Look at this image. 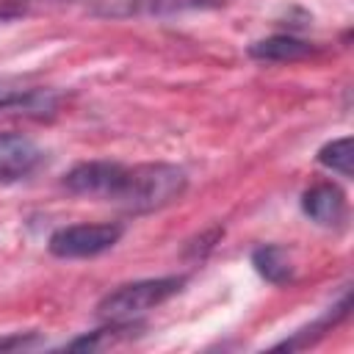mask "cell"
<instances>
[{
    "label": "cell",
    "mask_w": 354,
    "mask_h": 354,
    "mask_svg": "<svg viewBox=\"0 0 354 354\" xmlns=\"http://www.w3.org/2000/svg\"><path fill=\"white\" fill-rule=\"evenodd\" d=\"M44 152L22 133H0V183L22 180L36 171Z\"/></svg>",
    "instance_id": "8992f818"
},
{
    "label": "cell",
    "mask_w": 354,
    "mask_h": 354,
    "mask_svg": "<svg viewBox=\"0 0 354 354\" xmlns=\"http://www.w3.org/2000/svg\"><path fill=\"white\" fill-rule=\"evenodd\" d=\"M185 188H188V174L174 163L124 166L122 180L111 196V205L133 216L155 213L177 202L185 194Z\"/></svg>",
    "instance_id": "6da1fadb"
},
{
    "label": "cell",
    "mask_w": 354,
    "mask_h": 354,
    "mask_svg": "<svg viewBox=\"0 0 354 354\" xmlns=\"http://www.w3.org/2000/svg\"><path fill=\"white\" fill-rule=\"evenodd\" d=\"M122 171H124V163H116V160H83L64 174V188L75 196L111 202L122 180Z\"/></svg>",
    "instance_id": "277c9868"
},
{
    "label": "cell",
    "mask_w": 354,
    "mask_h": 354,
    "mask_svg": "<svg viewBox=\"0 0 354 354\" xmlns=\"http://www.w3.org/2000/svg\"><path fill=\"white\" fill-rule=\"evenodd\" d=\"M28 91H30V88H17V86H11V83H0V111L19 108Z\"/></svg>",
    "instance_id": "7c38bea8"
},
{
    "label": "cell",
    "mask_w": 354,
    "mask_h": 354,
    "mask_svg": "<svg viewBox=\"0 0 354 354\" xmlns=\"http://www.w3.org/2000/svg\"><path fill=\"white\" fill-rule=\"evenodd\" d=\"M301 210L318 227H343L348 216L346 194L335 183H315L301 194Z\"/></svg>",
    "instance_id": "52a82bcc"
},
{
    "label": "cell",
    "mask_w": 354,
    "mask_h": 354,
    "mask_svg": "<svg viewBox=\"0 0 354 354\" xmlns=\"http://www.w3.org/2000/svg\"><path fill=\"white\" fill-rule=\"evenodd\" d=\"M36 343H39L36 332H17L11 337H0V351H6V348H30Z\"/></svg>",
    "instance_id": "4fadbf2b"
},
{
    "label": "cell",
    "mask_w": 354,
    "mask_h": 354,
    "mask_svg": "<svg viewBox=\"0 0 354 354\" xmlns=\"http://www.w3.org/2000/svg\"><path fill=\"white\" fill-rule=\"evenodd\" d=\"M313 50L315 47L304 39H296L290 33H277V36L249 44V58L263 61V64H288V61H301L313 55Z\"/></svg>",
    "instance_id": "ba28073f"
},
{
    "label": "cell",
    "mask_w": 354,
    "mask_h": 354,
    "mask_svg": "<svg viewBox=\"0 0 354 354\" xmlns=\"http://www.w3.org/2000/svg\"><path fill=\"white\" fill-rule=\"evenodd\" d=\"M224 0H94V14L105 19H130V17H169L183 11L216 8Z\"/></svg>",
    "instance_id": "5b68a950"
},
{
    "label": "cell",
    "mask_w": 354,
    "mask_h": 354,
    "mask_svg": "<svg viewBox=\"0 0 354 354\" xmlns=\"http://www.w3.org/2000/svg\"><path fill=\"white\" fill-rule=\"evenodd\" d=\"M124 227L119 221H97V224H69L50 235L47 249L61 260H83L97 257L113 249L122 238Z\"/></svg>",
    "instance_id": "3957f363"
},
{
    "label": "cell",
    "mask_w": 354,
    "mask_h": 354,
    "mask_svg": "<svg viewBox=\"0 0 354 354\" xmlns=\"http://www.w3.org/2000/svg\"><path fill=\"white\" fill-rule=\"evenodd\" d=\"M252 266L271 285H285L293 279V260L285 246H274V243L257 246L252 252Z\"/></svg>",
    "instance_id": "9c48e42d"
},
{
    "label": "cell",
    "mask_w": 354,
    "mask_h": 354,
    "mask_svg": "<svg viewBox=\"0 0 354 354\" xmlns=\"http://www.w3.org/2000/svg\"><path fill=\"white\" fill-rule=\"evenodd\" d=\"M315 158L321 166L337 171L340 177H351V136H340V138L326 141Z\"/></svg>",
    "instance_id": "8fae6325"
},
{
    "label": "cell",
    "mask_w": 354,
    "mask_h": 354,
    "mask_svg": "<svg viewBox=\"0 0 354 354\" xmlns=\"http://www.w3.org/2000/svg\"><path fill=\"white\" fill-rule=\"evenodd\" d=\"M185 279L183 277H158V279H136L124 282L113 290H108L100 301L94 315L102 324H136L141 315L149 310L160 307L171 296L183 290Z\"/></svg>",
    "instance_id": "7a4b0ae2"
},
{
    "label": "cell",
    "mask_w": 354,
    "mask_h": 354,
    "mask_svg": "<svg viewBox=\"0 0 354 354\" xmlns=\"http://www.w3.org/2000/svg\"><path fill=\"white\" fill-rule=\"evenodd\" d=\"M6 3H44V0H6ZM50 3H61V0H50Z\"/></svg>",
    "instance_id": "5bb4252c"
},
{
    "label": "cell",
    "mask_w": 354,
    "mask_h": 354,
    "mask_svg": "<svg viewBox=\"0 0 354 354\" xmlns=\"http://www.w3.org/2000/svg\"><path fill=\"white\" fill-rule=\"evenodd\" d=\"M348 307H351V296H348V290L340 296V301L337 304H332L313 326H304V329H299V332H293V337H285L282 343H277V348H307V346H313L318 337H324V332L326 329H332L335 324H340L346 315H348Z\"/></svg>",
    "instance_id": "30bf717a"
}]
</instances>
